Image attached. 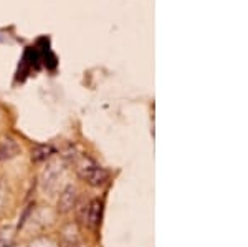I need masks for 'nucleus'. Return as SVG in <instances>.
<instances>
[{"mask_svg": "<svg viewBox=\"0 0 248 247\" xmlns=\"http://www.w3.org/2000/svg\"><path fill=\"white\" fill-rule=\"evenodd\" d=\"M79 174H81V178L85 179V181L90 182L91 186H101L105 184L108 181V178H109V173L101 168L99 165H96L94 161H91V159H83V163L79 165Z\"/></svg>", "mask_w": 248, "mask_h": 247, "instance_id": "nucleus-1", "label": "nucleus"}, {"mask_svg": "<svg viewBox=\"0 0 248 247\" xmlns=\"http://www.w3.org/2000/svg\"><path fill=\"white\" fill-rule=\"evenodd\" d=\"M101 213H103V204L99 201H93L88 206V213H86V224L90 228H98L99 222H101Z\"/></svg>", "mask_w": 248, "mask_h": 247, "instance_id": "nucleus-2", "label": "nucleus"}, {"mask_svg": "<svg viewBox=\"0 0 248 247\" xmlns=\"http://www.w3.org/2000/svg\"><path fill=\"white\" fill-rule=\"evenodd\" d=\"M18 153V145L14 139H3L0 143V159H10Z\"/></svg>", "mask_w": 248, "mask_h": 247, "instance_id": "nucleus-3", "label": "nucleus"}, {"mask_svg": "<svg viewBox=\"0 0 248 247\" xmlns=\"http://www.w3.org/2000/svg\"><path fill=\"white\" fill-rule=\"evenodd\" d=\"M75 198H77V193H75L73 188H66L65 193L62 194V198H60V209L63 211V213H66V211H70L73 208L75 204Z\"/></svg>", "mask_w": 248, "mask_h": 247, "instance_id": "nucleus-4", "label": "nucleus"}, {"mask_svg": "<svg viewBox=\"0 0 248 247\" xmlns=\"http://www.w3.org/2000/svg\"><path fill=\"white\" fill-rule=\"evenodd\" d=\"M51 153H53L51 146H46V145L35 146V149L31 151V158H33V161H43V159H46Z\"/></svg>", "mask_w": 248, "mask_h": 247, "instance_id": "nucleus-5", "label": "nucleus"}]
</instances>
